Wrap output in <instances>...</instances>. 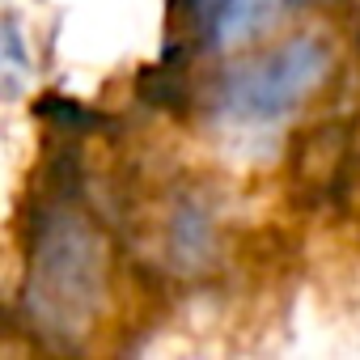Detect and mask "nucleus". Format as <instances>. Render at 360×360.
<instances>
[{"mask_svg": "<svg viewBox=\"0 0 360 360\" xmlns=\"http://www.w3.org/2000/svg\"><path fill=\"white\" fill-rule=\"evenodd\" d=\"M106 255L98 233L81 217H51L39 229V242L30 250L26 271V309L30 322H39L47 335L77 339L89 330L98 305H102V280Z\"/></svg>", "mask_w": 360, "mask_h": 360, "instance_id": "1", "label": "nucleus"}, {"mask_svg": "<svg viewBox=\"0 0 360 360\" xmlns=\"http://www.w3.org/2000/svg\"><path fill=\"white\" fill-rule=\"evenodd\" d=\"M330 64H335V51L326 39L297 34V39L280 43L276 51L238 64L221 81L217 110H221V119H229L238 127L280 123L314 89H322V81L330 77Z\"/></svg>", "mask_w": 360, "mask_h": 360, "instance_id": "2", "label": "nucleus"}, {"mask_svg": "<svg viewBox=\"0 0 360 360\" xmlns=\"http://www.w3.org/2000/svg\"><path fill=\"white\" fill-rule=\"evenodd\" d=\"M288 0H195L200 39L212 51H238L250 47L259 34L271 30V22L284 13Z\"/></svg>", "mask_w": 360, "mask_h": 360, "instance_id": "3", "label": "nucleus"}]
</instances>
